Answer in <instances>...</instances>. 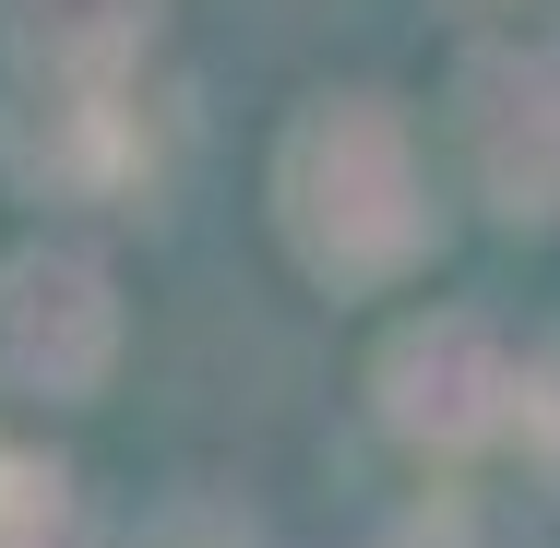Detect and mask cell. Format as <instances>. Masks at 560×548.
<instances>
[{"label":"cell","instance_id":"obj_1","mask_svg":"<svg viewBox=\"0 0 560 548\" xmlns=\"http://www.w3.org/2000/svg\"><path fill=\"white\" fill-rule=\"evenodd\" d=\"M287 226L323 275H394L430 215H418V167L406 131L382 119V96H323L287 143Z\"/></svg>","mask_w":560,"mask_h":548},{"label":"cell","instance_id":"obj_2","mask_svg":"<svg viewBox=\"0 0 560 548\" xmlns=\"http://www.w3.org/2000/svg\"><path fill=\"white\" fill-rule=\"evenodd\" d=\"M513 370H525V358H513L489 323L442 311V323H418L394 358H382V406H394L406 441L465 453V441H501V430H513Z\"/></svg>","mask_w":560,"mask_h":548},{"label":"cell","instance_id":"obj_3","mask_svg":"<svg viewBox=\"0 0 560 548\" xmlns=\"http://www.w3.org/2000/svg\"><path fill=\"white\" fill-rule=\"evenodd\" d=\"M465 131H477V167L513 215H560V36L489 48L465 72Z\"/></svg>","mask_w":560,"mask_h":548},{"label":"cell","instance_id":"obj_4","mask_svg":"<svg viewBox=\"0 0 560 548\" xmlns=\"http://www.w3.org/2000/svg\"><path fill=\"white\" fill-rule=\"evenodd\" d=\"M108 370V287L72 250H24L0 275V382L12 394H84Z\"/></svg>","mask_w":560,"mask_h":548},{"label":"cell","instance_id":"obj_5","mask_svg":"<svg viewBox=\"0 0 560 548\" xmlns=\"http://www.w3.org/2000/svg\"><path fill=\"white\" fill-rule=\"evenodd\" d=\"M143 24H155V0H12V48L36 84H108L143 48Z\"/></svg>","mask_w":560,"mask_h":548},{"label":"cell","instance_id":"obj_6","mask_svg":"<svg viewBox=\"0 0 560 548\" xmlns=\"http://www.w3.org/2000/svg\"><path fill=\"white\" fill-rule=\"evenodd\" d=\"M0 548H96L72 477L48 453H0Z\"/></svg>","mask_w":560,"mask_h":548},{"label":"cell","instance_id":"obj_7","mask_svg":"<svg viewBox=\"0 0 560 548\" xmlns=\"http://www.w3.org/2000/svg\"><path fill=\"white\" fill-rule=\"evenodd\" d=\"M155 548H250V537H238V525H215V513H179Z\"/></svg>","mask_w":560,"mask_h":548}]
</instances>
